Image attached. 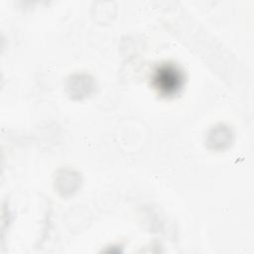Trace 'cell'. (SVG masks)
<instances>
[{"instance_id":"cell-1","label":"cell","mask_w":254,"mask_h":254,"mask_svg":"<svg viewBox=\"0 0 254 254\" xmlns=\"http://www.w3.org/2000/svg\"><path fill=\"white\" fill-rule=\"evenodd\" d=\"M154 85L163 95H174L183 85V73L174 65H163L154 75Z\"/></svg>"}]
</instances>
